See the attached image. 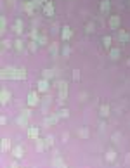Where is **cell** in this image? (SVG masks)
<instances>
[{"label": "cell", "instance_id": "cell-7", "mask_svg": "<svg viewBox=\"0 0 130 168\" xmlns=\"http://www.w3.org/2000/svg\"><path fill=\"white\" fill-rule=\"evenodd\" d=\"M21 26H23V24H21V21H18V23H16V31H18V33H21Z\"/></svg>", "mask_w": 130, "mask_h": 168}, {"label": "cell", "instance_id": "cell-8", "mask_svg": "<svg viewBox=\"0 0 130 168\" xmlns=\"http://www.w3.org/2000/svg\"><path fill=\"white\" fill-rule=\"evenodd\" d=\"M43 2H47V0H35V4H43Z\"/></svg>", "mask_w": 130, "mask_h": 168}, {"label": "cell", "instance_id": "cell-5", "mask_svg": "<svg viewBox=\"0 0 130 168\" xmlns=\"http://www.w3.org/2000/svg\"><path fill=\"white\" fill-rule=\"evenodd\" d=\"M101 10H102V12H108V10H109V4H108V2H102V4H101Z\"/></svg>", "mask_w": 130, "mask_h": 168}, {"label": "cell", "instance_id": "cell-3", "mask_svg": "<svg viewBox=\"0 0 130 168\" xmlns=\"http://www.w3.org/2000/svg\"><path fill=\"white\" fill-rule=\"evenodd\" d=\"M109 24L113 26V28H116V26H120V18H111V21H109Z\"/></svg>", "mask_w": 130, "mask_h": 168}, {"label": "cell", "instance_id": "cell-6", "mask_svg": "<svg viewBox=\"0 0 130 168\" xmlns=\"http://www.w3.org/2000/svg\"><path fill=\"white\" fill-rule=\"evenodd\" d=\"M102 42H104V45H106V47H109V45H111V38H109V37H104Z\"/></svg>", "mask_w": 130, "mask_h": 168}, {"label": "cell", "instance_id": "cell-2", "mask_svg": "<svg viewBox=\"0 0 130 168\" xmlns=\"http://www.w3.org/2000/svg\"><path fill=\"white\" fill-rule=\"evenodd\" d=\"M70 37H71V30L68 28V26H66V28H62V38H64V40H68Z\"/></svg>", "mask_w": 130, "mask_h": 168}, {"label": "cell", "instance_id": "cell-4", "mask_svg": "<svg viewBox=\"0 0 130 168\" xmlns=\"http://www.w3.org/2000/svg\"><path fill=\"white\" fill-rule=\"evenodd\" d=\"M118 38H120L121 42H127V40H129V33H125V31H120V35H118Z\"/></svg>", "mask_w": 130, "mask_h": 168}, {"label": "cell", "instance_id": "cell-1", "mask_svg": "<svg viewBox=\"0 0 130 168\" xmlns=\"http://www.w3.org/2000/svg\"><path fill=\"white\" fill-rule=\"evenodd\" d=\"M43 10H45V14H47V16H52V14H54V5H52L50 2H47V4H45V7H43Z\"/></svg>", "mask_w": 130, "mask_h": 168}]
</instances>
